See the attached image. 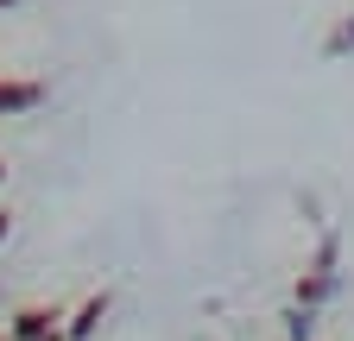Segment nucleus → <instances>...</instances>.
Masks as SVG:
<instances>
[{
	"instance_id": "nucleus-1",
	"label": "nucleus",
	"mask_w": 354,
	"mask_h": 341,
	"mask_svg": "<svg viewBox=\"0 0 354 341\" xmlns=\"http://www.w3.org/2000/svg\"><path fill=\"white\" fill-rule=\"evenodd\" d=\"M44 335H57V316L51 310H19L13 316V341H44Z\"/></svg>"
},
{
	"instance_id": "nucleus-2",
	"label": "nucleus",
	"mask_w": 354,
	"mask_h": 341,
	"mask_svg": "<svg viewBox=\"0 0 354 341\" xmlns=\"http://www.w3.org/2000/svg\"><path fill=\"white\" fill-rule=\"evenodd\" d=\"M32 101H38L32 82H0V114H19V108H32Z\"/></svg>"
},
{
	"instance_id": "nucleus-3",
	"label": "nucleus",
	"mask_w": 354,
	"mask_h": 341,
	"mask_svg": "<svg viewBox=\"0 0 354 341\" xmlns=\"http://www.w3.org/2000/svg\"><path fill=\"white\" fill-rule=\"evenodd\" d=\"M0 240H7V215H0Z\"/></svg>"
},
{
	"instance_id": "nucleus-4",
	"label": "nucleus",
	"mask_w": 354,
	"mask_h": 341,
	"mask_svg": "<svg viewBox=\"0 0 354 341\" xmlns=\"http://www.w3.org/2000/svg\"><path fill=\"white\" fill-rule=\"evenodd\" d=\"M0 7H13V0H0Z\"/></svg>"
}]
</instances>
